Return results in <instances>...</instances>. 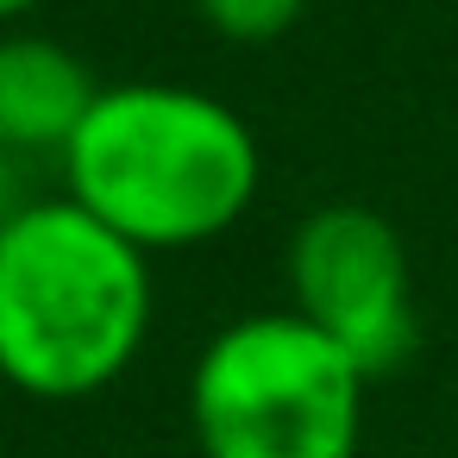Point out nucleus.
<instances>
[{"instance_id":"nucleus-1","label":"nucleus","mask_w":458,"mask_h":458,"mask_svg":"<svg viewBox=\"0 0 458 458\" xmlns=\"http://www.w3.org/2000/svg\"><path fill=\"white\" fill-rule=\"evenodd\" d=\"M57 164L64 195L145 258L233 233L264 182V151L245 114L189 82L101 89Z\"/></svg>"},{"instance_id":"nucleus-2","label":"nucleus","mask_w":458,"mask_h":458,"mask_svg":"<svg viewBox=\"0 0 458 458\" xmlns=\"http://www.w3.org/2000/svg\"><path fill=\"white\" fill-rule=\"evenodd\" d=\"M151 333V258L70 195L0 226V377L38 402L120 383Z\"/></svg>"},{"instance_id":"nucleus-3","label":"nucleus","mask_w":458,"mask_h":458,"mask_svg":"<svg viewBox=\"0 0 458 458\" xmlns=\"http://www.w3.org/2000/svg\"><path fill=\"white\" fill-rule=\"evenodd\" d=\"M370 377L301 314L226 320L189 370L201 458H358Z\"/></svg>"},{"instance_id":"nucleus-4","label":"nucleus","mask_w":458,"mask_h":458,"mask_svg":"<svg viewBox=\"0 0 458 458\" xmlns=\"http://www.w3.org/2000/svg\"><path fill=\"white\" fill-rule=\"evenodd\" d=\"M289 314H301L320 339H333L364 377H389L414 358V270L389 214L364 201L314 208L283 251Z\"/></svg>"},{"instance_id":"nucleus-5","label":"nucleus","mask_w":458,"mask_h":458,"mask_svg":"<svg viewBox=\"0 0 458 458\" xmlns=\"http://www.w3.org/2000/svg\"><path fill=\"white\" fill-rule=\"evenodd\" d=\"M101 76L51 32L7 26L0 32V145L13 157L70 151L82 120L101 101Z\"/></svg>"},{"instance_id":"nucleus-6","label":"nucleus","mask_w":458,"mask_h":458,"mask_svg":"<svg viewBox=\"0 0 458 458\" xmlns=\"http://www.w3.org/2000/svg\"><path fill=\"white\" fill-rule=\"evenodd\" d=\"M195 13L214 38L258 51V45H276L308 13V0H195Z\"/></svg>"},{"instance_id":"nucleus-7","label":"nucleus","mask_w":458,"mask_h":458,"mask_svg":"<svg viewBox=\"0 0 458 458\" xmlns=\"http://www.w3.org/2000/svg\"><path fill=\"white\" fill-rule=\"evenodd\" d=\"M20 208H26V201H20V157L0 145V226H7Z\"/></svg>"},{"instance_id":"nucleus-8","label":"nucleus","mask_w":458,"mask_h":458,"mask_svg":"<svg viewBox=\"0 0 458 458\" xmlns=\"http://www.w3.org/2000/svg\"><path fill=\"white\" fill-rule=\"evenodd\" d=\"M38 7H45V0H0V32H7V26H26Z\"/></svg>"}]
</instances>
